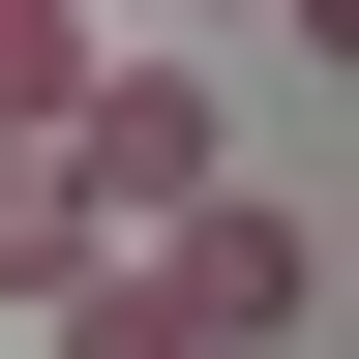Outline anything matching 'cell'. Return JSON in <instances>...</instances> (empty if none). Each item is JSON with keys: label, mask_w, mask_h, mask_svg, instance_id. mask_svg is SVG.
Here are the masks:
<instances>
[{"label": "cell", "mask_w": 359, "mask_h": 359, "mask_svg": "<svg viewBox=\"0 0 359 359\" xmlns=\"http://www.w3.org/2000/svg\"><path fill=\"white\" fill-rule=\"evenodd\" d=\"M60 269H120V240H90V180H60V150H0V299H60Z\"/></svg>", "instance_id": "cell-3"}, {"label": "cell", "mask_w": 359, "mask_h": 359, "mask_svg": "<svg viewBox=\"0 0 359 359\" xmlns=\"http://www.w3.org/2000/svg\"><path fill=\"white\" fill-rule=\"evenodd\" d=\"M150 299H180V330H210V359H269V330H299V299H330V240H299L269 180H210V210H150Z\"/></svg>", "instance_id": "cell-2"}, {"label": "cell", "mask_w": 359, "mask_h": 359, "mask_svg": "<svg viewBox=\"0 0 359 359\" xmlns=\"http://www.w3.org/2000/svg\"><path fill=\"white\" fill-rule=\"evenodd\" d=\"M90 60H120V30H90V0H0V150H30V120H60Z\"/></svg>", "instance_id": "cell-4"}, {"label": "cell", "mask_w": 359, "mask_h": 359, "mask_svg": "<svg viewBox=\"0 0 359 359\" xmlns=\"http://www.w3.org/2000/svg\"><path fill=\"white\" fill-rule=\"evenodd\" d=\"M30 150L90 180V240H150V210H210V180H240V120H210V60H90Z\"/></svg>", "instance_id": "cell-1"}, {"label": "cell", "mask_w": 359, "mask_h": 359, "mask_svg": "<svg viewBox=\"0 0 359 359\" xmlns=\"http://www.w3.org/2000/svg\"><path fill=\"white\" fill-rule=\"evenodd\" d=\"M60 359H210V330H180V299H150V240H120V269H60Z\"/></svg>", "instance_id": "cell-5"}]
</instances>
